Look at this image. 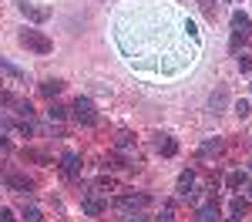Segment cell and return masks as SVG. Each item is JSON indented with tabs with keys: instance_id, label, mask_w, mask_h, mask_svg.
I'll use <instances>...</instances> for the list:
<instances>
[{
	"instance_id": "obj_1",
	"label": "cell",
	"mask_w": 252,
	"mask_h": 222,
	"mask_svg": "<svg viewBox=\"0 0 252 222\" xmlns=\"http://www.w3.org/2000/svg\"><path fill=\"white\" fill-rule=\"evenodd\" d=\"M115 37L121 54L138 71L155 74H178L202 47L185 34V17H178L161 0H148V7L138 10H121L115 17Z\"/></svg>"
},
{
	"instance_id": "obj_2",
	"label": "cell",
	"mask_w": 252,
	"mask_h": 222,
	"mask_svg": "<svg viewBox=\"0 0 252 222\" xmlns=\"http://www.w3.org/2000/svg\"><path fill=\"white\" fill-rule=\"evenodd\" d=\"M17 40L24 44V47H27V51H37V54H51V51H54L51 37H44L40 31H31V27H27V31H20Z\"/></svg>"
},
{
	"instance_id": "obj_3",
	"label": "cell",
	"mask_w": 252,
	"mask_h": 222,
	"mask_svg": "<svg viewBox=\"0 0 252 222\" xmlns=\"http://www.w3.org/2000/svg\"><path fill=\"white\" fill-rule=\"evenodd\" d=\"M71 111H74V118L84 121V125H94L97 115H94V104H91V98H74V104H71Z\"/></svg>"
},
{
	"instance_id": "obj_4",
	"label": "cell",
	"mask_w": 252,
	"mask_h": 222,
	"mask_svg": "<svg viewBox=\"0 0 252 222\" xmlns=\"http://www.w3.org/2000/svg\"><path fill=\"white\" fill-rule=\"evenodd\" d=\"M17 7H20V14L24 17H31V20H47V7H37V3H31V0H17Z\"/></svg>"
},
{
	"instance_id": "obj_5",
	"label": "cell",
	"mask_w": 252,
	"mask_h": 222,
	"mask_svg": "<svg viewBox=\"0 0 252 222\" xmlns=\"http://www.w3.org/2000/svg\"><path fill=\"white\" fill-rule=\"evenodd\" d=\"M192 189H195V172H182L178 175V195L182 199H192Z\"/></svg>"
},
{
	"instance_id": "obj_6",
	"label": "cell",
	"mask_w": 252,
	"mask_h": 222,
	"mask_svg": "<svg viewBox=\"0 0 252 222\" xmlns=\"http://www.w3.org/2000/svg\"><path fill=\"white\" fill-rule=\"evenodd\" d=\"M232 27H235V34H239V37H246V34L252 31V20H249V14L235 10V14H232Z\"/></svg>"
},
{
	"instance_id": "obj_7",
	"label": "cell",
	"mask_w": 252,
	"mask_h": 222,
	"mask_svg": "<svg viewBox=\"0 0 252 222\" xmlns=\"http://www.w3.org/2000/svg\"><path fill=\"white\" fill-rule=\"evenodd\" d=\"M141 205H148V195H118V209H141Z\"/></svg>"
},
{
	"instance_id": "obj_8",
	"label": "cell",
	"mask_w": 252,
	"mask_h": 222,
	"mask_svg": "<svg viewBox=\"0 0 252 222\" xmlns=\"http://www.w3.org/2000/svg\"><path fill=\"white\" fill-rule=\"evenodd\" d=\"M61 168H64L67 175H78L81 172V159L74 155V152H64V155H61Z\"/></svg>"
},
{
	"instance_id": "obj_9",
	"label": "cell",
	"mask_w": 252,
	"mask_h": 222,
	"mask_svg": "<svg viewBox=\"0 0 252 222\" xmlns=\"http://www.w3.org/2000/svg\"><path fill=\"white\" fill-rule=\"evenodd\" d=\"M81 209H84V216H101V212H104V202L94 199V195H88V199L81 202Z\"/></svg>"
},
{
	"instance_id": "obj_10",
	"label": "cell",
	"mask_w": 252,
	"mask_h": 222,
	"mask_svg": "<svg viewBox=\"0 0 252 222\" xmlns=\"http://www.w3.org/2000/svg\"><path fill=\"white\" fill-rule=\"evenodd\" d=\"M7 185H14L17 192H31V179H27V175H17V172L7 175Z\"/></svg>"
},
{
	"instance_id": "obj_11",
	"label": "cell",
	"mask_w": 252,
	"mask_h": 222,
	"mask_svg": "<svg viewBox=\"0 0 252 222\" xmlns=\"http://www.w3.org/2000/svg\"><path fill=\"white\" fill-rule=\"evenodd\" d=\"M175 152H178V145H175V138H158V155H165V159H172Z\"/></svg>"
},
{
	"instance_id": "obj_12",
	"label": "cell",
	"mask_w": 252,
	"mask_h": 222,
	"mask_svg": "<svg viewBox=\"0 0 252 222\" xmlns=\"http://www.w3.org/2000/svg\"><path fill=\"white\" fill-rule=\"evenodd\" d=\"M215 219H219V205H215V202H209V205L198 209V222H215Z\"/></svg>"
},
{
	"instance_id": "obj_13",
	"label": "cell",
	"mask_w": 252,
	"mask_h": 222,
	"mask_svg": "<svg viewBox=\"0 0 252 222\" xmlns=\"http://www.w3.org/2000/svg\"><path fill=\"white\" fill-rule=\"evenodd\" d=\"M61 91H64L61 81H44V84H40V95H44V98H58Z\"/></svg>"
},
{
	"instance_id": "obj_14",
	"label": "cell",
	"mask_w": 252,
	"mask_h": 222,
	"mask_svg": "<svg viewBox=\"0 0 252 222\" xmlns=\"http://www.w3.org/2000/svg\"><path fill=\"white\" fill-rule=\"evenodd\" d=\"M202 155H219L222 152V141L219 138H209V141H202V148H198Z\"/></svg>"
},
{
	"instance_id": "obj_15",
	"label": "cell",
	"mask_w": 252,
	"mask_h": 222,
	"mask_svg": "<svg viewBox=\"0 0 252 222\" xmlns=\"http://www.w3.org/2000/svg\"><path fill=\"white\" fill-rule=\"evenodd\" d=\"M0 71H3V74H10L14 81H20V78H24V71H20V67H14L10 61H0Z\"/></svg>"
},
{
	"instance_id": "obj_16",
	"label": "cell",
	"mask_w": 252,
	"mask_h": 222,
	"mask_svg": "<svg viewBox=\"0 0 252 222\" xmlns=\"http://www.w3.org/2000/svg\"><path fill=\"white\" fill-rule=\"evenodd\" d=\"M64 115H67V108H64V104H58V101H54V104L47 108V118H51V121H61Z\"/></svg>"
},
{
	"instance_id": "obj_17",
	"label": "cell",
	"mask_w": 252,
	"mask_h": 222,
	"mask_svg": "<svg viewBox=\"0 0 252 222\" xmlns=\"http://www.w3.org/2000/svg\"><path fill=\"white\" fill-rule=\"evenodd\" d=\"M246 182H249V175H246V172H232V175H229V189H242Z\"/></svg>"
},
{
	"instance_id": "obj_18",
	"label": "cell",
	"mask_w": 252,
	"mask_h": 222,
	"mask_svg": "<svg viewBox=\"0 0 252 222\" xmlns=\"http://www.w3.org/2000/svg\"><path fill=\"white\" fill-rule=\"evenodd\" d=\"M225 101H229V98H225V91L219 88V91H215V95H212V101H209V104H212L215 111H219V108H225Z\"/></svg>"
},
{
	"instance_id": "obj_19",
	"label": "cell",
	"mask_w": 252,
	"mask_h": 222,
	"mask_svg": "<svg viewBox=\"0 0 252 222\" xmlns=\"http://www.w3.org/2000/svg\"><path fill=\"white\" fill-rule=\"evenodd\" d=\"M249 212V202L246 199H232V216H246Z\"/></svg>"
},
{
	"instance_id": "obj_20",
	"label": "cell",
	"mask_w": 252,
	"mask_h": 222,
	"mask_svg": "<svg viewBox=\"0 0 252 222\" xmlns=\"http://www.w3.org/2000/svg\"><path fill=\"white\" fill-rule=\"evenodd\" d=\"M14 108H17V115H24V118H31V115H34V108H31L27 101H17Z\"/></svg>"
},
{
	"instance_id": "obj_21",
	"label": "cell",
	"mask_w": 252,
	"mask_h": 222,
	"mask_svg": "<svg viewBox=\"0 0 252 222\" xmlns=\"http://www.w3.org/2000/svg\"><path fill=\"white\" fill-rule=\"evenodd\" d=\"M118 148H131V145H135V138H131V135H128V131H125V135H118V141H115Z\"/></svg>"
},
{
	"instance_id": "obj_22",
	"label": "cell",
	"mask_w": 252,
	"mask_h": 222,
	"mask_svg": "<svg viewBox=\"0 0 252 222\" xmlns=\"http://www.w3.org/2000/svg\"><path fill=\"white\" fill-rule=\"evenodd\" d=\"M0 104H3V108H14L17 101H14V95H10V91H0Z\"/></svg>"
},
{
	"instance_id": "obj_23",
	"label": "cell",
	"mask_w": 252,
	"mask_h": 222,
	"mask_svg": "<svg viewBox=\"0 0 252 222\" xmlns=\"http://www.w3.org/2000/svg\"><path fill=\"white\" fill-rule=\"evenodd\" d=\"M239 71H252V58H249V54L239 58Z\"/></svg>"
},
{
	"instance_id": "obj_24",
	"label": "cell",
	"mask_w": 252,
	"mask_h": 222,
	"mask_svg": "<svg viewBox=\"0 0 252 222\" xmlns=\"http://www.w3.org/2000/svg\"><path fill=\"white\" fill-rule=\"evenodd\" d=\"M235 115H242V118H246V115H249V101H239V104H235Z\"/></svg>"
},
{
	"instance_id": "obj_25",
	"label": "cell",
	"mask_w": 252,
	"mask_h": 222,
	"mask_svg": "<svg viewBox=\"0 0 252 222\" xmlns=\"http://www.w3.org/2000/svg\"><path fill=\"white\" fill-rule=\"evenodd\" d=\"M121 222H145V216H135V212H125Z\"/></svg>"
},
{
	"instance_id": "obj_26",
	"label": "cell",
	"mask_w": 252,
	"mask_h": 222,
	"mask_svg": "<svg viewBox=\"0 0 252 222\" xmlns=\"http://www.w3.org/2000/svg\"><path fill=\"white\" fill-rule=\"evenodd\" d=\"M17 131H20V135H31V131H34V125H31V121H20Z\"/></svg>"
},
{
	"instance_id": "obj_27",
	"label": "cell",
	"mask_w": 252,
	"mask_h": 222,
	"mask_svg": "<svg viewBox=\"0 0 252 222\" xmlns=\"http://www.w3.org/2000/svg\"><path fill=\"white\" fill-rule=\"evenodd\" d=\"M198 3H202V10H205V14H215V0H198Z\"/></svg>"
},
{
	"instance_id": "obj_28",
	"label": "cell",
	"mask_w": 252,
	"mask_h": 222,
	"mask_svg": "<svg viewBox=\"0 0 252 222\" xmlns=\"http://www.w3.org/2000/svg\"><path fill=\"white\" fill-rule=\"evenodd\" d=\"M27 222H44V219H40L37 209H27Z\"/></svg>"
},
{
	"instance_id": "obj_29",
	"label": "cell",
	"mask_w": 252,
	"mask_h": 222,
	"mask_svg": "<svg viewBox=\"0 0 252 222\" xmlns=\"http://www.w3.org/2000/svg\"><path fill=\"white\" fill-rule=\"evenodd\" d=\"M0 222H14V212L10 209H0Z\"/></svg>"
},
{
	"instance_id": "obj_30",
	"label": "cell",
	"mask_w": 252,
	"mask_h": 222,
	"mask_svg": "<svg viewBox=\"0 0 252 222\" xmlns=\"http://www.w3.org/2000/svg\"><path fill=\"white\" fill-rule=\"evenodd\" d=\"M7 125H10V121H7V115H0V128H7Z\"/></svg>"
},
{
	"instance_id": "obj_31",
	"label": "cell",
	"mask_w": 252,
	"mask_h": 222,
	"mask_svg": "<svg viewBox=\"0 0 252 222\" xmlns=\"http://www.w3.org/2000/svg\"><path fill=\"white\" fill-rule=\"evenodd\" d=\"M7 145H10V141L3 138V135H0V152H3V148H7Z\"/></svg>"
},
{
	"instance_id": "obj_32",
	"label": "cell",
	"mask_w": 252,
	"mask_h": 222,
	"mask_svg": "<svg viewBox=\"0 0 252 222\" xmlns=\"http://www.w3.org/2000/svg\"><path fill=\"white\" fill-rule=\"evenodd\" d=\"M161 222H172V212H165V216H161Z\"/></svg>"
},
{
	"instance_id": "obj_33",
	"label": "cell",
	"mask_w": 252,
	"mask_h": 222,
	"mask_svg": "<svg viewBox=\"0 0 252 222\" xmlns=\"http://www.w3.org/2000/svg\"><path fill=\"white\" fill-rule=\"evenodd\" d=\"M229 222H239V219H229Z\"/></svg>"
}]
</instances>
